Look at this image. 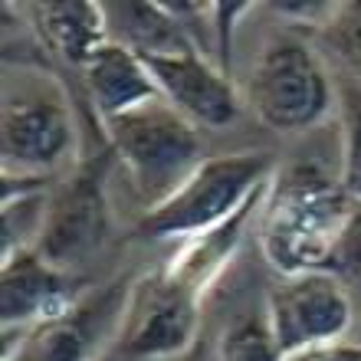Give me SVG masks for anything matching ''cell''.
I'll return each mask as SVG.
<instances>
[{
	"label": "cell",
	"instance_id": "1",
	"mask_svg": "<svg viewBox=\"0 0 361 361\" xmlns=\"http://www.w3.org/2000/svg\"><path fill=\"white\" fill-rule=\"evenodd\" d=\"M269 188V184H267ZM267 188L240 210L197 240L180 243L164 267L132 283L128 315L118 338V352L128 361H178L197 348L200 309L210 286L217 283L230 259L240 253L250 227L257 224Z\"/></svg>",
	"mask_w": 361,
	"mask_h": 361
},
{
	"label": "cell",
	"instance_id": "2",
	"mask_svg": "<svg viewBox=\"0 0 361 361\" xmlns=\"http://www.w3.org/2000/svg\"><path fill=\"white\" fill-rule=\"evenodd\" d=\"M355 204L338 174L312 161L279 168L257 214V237L267 263L279 276L332 269L342 250Z\"/></svg>",
	"mask_w": 361,
	"mask_h": 361
},
{
	"label": "cell",
	"instance_id": "3",
	"mask_svg": "<svg viewBox=\"0 0 361 361\" xmlns=\"http://www.w3.org/2000/svg\"><path fill=\"white\" fill-rule=\"evenodd\" d=\"M76 154L79 122L63 82L30 63H7L0 95L4 180L53 184Z\"/></svg>",
	"mask_w": 361,
	"mask_h": 361
},
{
	"label": "cell",
	"instance_id": "4",
	"mask_svg": "<svg viewBox=\"0 0 361 361\" xmlns=\"http://www.w3.org/2000/svg\"><path fill=\"white\" fill-rule=\"evenodd\" d=\"M102 128L105 145L125 168L145 210L164 204L204 161V138L197 125L164 99L102 122Z\"/></svg>",
	"mask_w": 361,
	"mask_h": 361
},
{
	"label": "cell",
	"instance_id": "5",
	"mask_svg": "<svg viewBox=\"0 0 361 361\" xmlns=\"http://www.w3.org/2000/svg\"><path fill=\"white\" fill-rule=\"evenodd\" d=\"M273 158L263 152L210 154L171 197L145 210L138 233L148 240H197L230 217H237L250 200L273 180Z\"/></svg>",
	"mask_w": 361,
	"mask_h": 361
},
{
	"label": "cell",
	"instance_id": "6",
	"mask_svg": "<svg viewBox=\"0 0 361 361\" xmlns=\"http://www.w3.org/2000/svg\"><path fill=\"white\" fill-rule=\"evenodd\" d=\"M243 105L276 135H302L342 109L329 69L299 37H276L250 66Z\"/></svg>",
	"mask_w": 361,
	"mask_h": 361
},
{
	"label": "cell",
	"instance_id": "7",
	"mask_svg": "<svg viewBox=\"0 0 361 361\" xmlns=\"http://www.w3.org/2000/svg\"><path fill=\"white\" fill-rule=\"evenodd\" d=\"M128 299V279L95 286L66 312L27 332H7L0 361H95L109 345H118L122 338Z\"/></svg>",
	"mask_w": 361,
	"mask_h": 361
},
{
	"label": "cell",
	"instance_id": "8",
	"mask_svg": "<svg viewBox=\"0 0 361 361\" xmlns=\"http://www.w3.org/2000/svg\"><path fill=\"white\" fill-rule=\"evenodd\" d=\"M115 161L112 148L79 164L66 180L49 190V217L39 237L37 253L47 257L53 267L73 269L95 257L109 240V197H105V174Z\"/></svg>",
	"mask_w": 361,
	"mask_h": 361
},
{
	"label": "cell",
	"instance_id": "9",
	"mask_svg": "<svg viewBox=\"0 0 361 361\" xmlns=\"http://www.w3.org/2000/svg\"><path fill=\"white\" fill-rule=\"evenodd\" d=\"M267 322L286 355L348 338L355 319L352 295L332 269L279 276L267 293Z\"/></svg>",
	"mask_w": 361,
	"mask_h": 361
},
{
	"label": "cell",
	"instance_id": "10",
	"mask_svg": "<svg viewBox=\"0 0 361 361\" xmlns=\"http://www.w3.org/2000/svg\"><path fill=\"white\" fill-rule=\"evenodd\" d=\"M154 82L161 89V99L178 109L188 122L200 128H227L240 118L243 95L237 92L227 69H220L200 49L184 53H164V56H145Z\"/></svg>",
	"mask_w": 361,
	"mask_h": 361
},
{
	"label": "cell",
	"instance_id": "11",
	"mask_svg": "<svg viewBox=\"0 0 361 361\" xmlns=\"http://www.w3.org/2000/svg\"><path fill=\"white\" fill-rule=\"evenodd\" d=\"M0 332H27L53 315L66 312L89 293L82 276L53 267L37 250L0 259Z\"/></svg>",
	"mask_w": 361,
	"mask_h": 361
},
{
	"label": "cell",
	"instance_id": "12",
	"mask_svg": "<svg viewBox=\"0 0 361 361\" xmlns=\"http://www.w3.org/2000/svg\"><path fill=\"white\" fill-rule=\"evenodd\" d=\"M82 82L89 92V105L102 122H112L118 115L161 99V89L154 82L145 56L115 39H109L82 69Z\"/></svg>",
	"mask_w": 361,
	"mask_h": 361
},
{
	"label": "cell",
	"instance_id": "13",
	"mask_svg": "<svg viewBox=\"0 0 361 361\" xmlns=\"http://www.w3.org/2000/svg\"><path fill=\"white\" fill-rule=\"evenodd\" d=\"M47 53L66 66L86 69L92 56L112 39L102 4H33L23 13Z\"/></svg>",
	"mask_w": 361,
	"mask_h": 361
},
{
	"label": "cell",
	"instance_id": "14",
	"mask_svg": "<svg viewBox=\"0 0 361 361\" xmlns=\"http://www.w3.org/2000/svg\"><path fill=\"white\" fill-rule=\"evenodd\" d=\"M53 184L39 180H4V214H0V259L37 250L49 217Z\"/></svg>",
	"mask_w": 361,
	"mask_h": 361
},
{
	"label": "cell",
	"instance_id": "15",
	"mask_svg": "<svg viewBox=\"0 0 361 361\" xmlns=\"http://www.w3.org/2000/svg\"><path fill=\"white\" fill-rule=\"evenodd\" d=\"M214 361H286V352L269 332L267 315H243L224 329Z\"/></svg>",
	"mask_w": 361,
	"mask_h": 361
},
{
	"label": "cell",
	"instance_id": "16",
	"mask_svg": "<svg viewBox=\"0 0 361 361\" xmlns=\"http://www.w3.org/2000/svg\"><path fill=\"white\" fill-rule=\"evenodd\" d=\"M315 30L319 43L361 82V4H332Z\"/></svg>",
	"mask_w": 361,
	"mask_h": 361
},
{
	"label": "cell",
	"instance_id": "17",
	"mask_svg": "<svg viewBox=\"0 0 361 361\" xmlns=\"http://www.w3.org/2000/svg\"><path fill=\"white\" fill-rule=\"evenodd\" d=\"M342 164L338 180L345 194L361 204V86H348L342 92Z\"/></svg>",
	"mask_w": 361,
	"mask_h": 361
},
{
	"label": "cell",
	"instance_id": "18",
	"mask_svg": "<svg viewBox=\"0 0 361 361\" xmlns=\"http://www.w3.org/2000/svg\"><path fill=\"white\" fill-rule=\"evenodd\" d=\"M247 13H250V4H210V17H214V59H217L224 69H227V59H230L233 27H237Z\"/></svg>",
	"mask_w": 361,
	"mask_h": 361
},
{
	"label": "cell",
	"instance_id": "19",
	"mask_svg": "<svg viewBox=\"0 0 361 361\" xmlns=\"http://www.w3.org/2000/svg\"><path fill=\"white\" fill-rule=\"evenodd\" d=\"M332 273L361 276V204L355 207V217H352V224H348V233H345L342 250H338V257H335Z\"/></svg>",
	"mask_w": 361,
	"mask_h": 361
},
{
	"label": "cell",
	"instance_id": "20",
	"mask_svg": "<svg viewBox=\"0 0 361 361\" xmlns=\"http://www.w3.org/2000/svg\"><path fill=\"white\" fill-rule=\"evenodd\" d=\"M286 361H361V342L342 338V342L315 345V348H302V352L286 355Z\"/></svg>",
	"mask_w": 361,
	"mask_h": 361
},
{
	"label": "cell",
	"instance_id": "21",
	"mask_svg": "<svg viewBox=\"0 0 361 361\" xmlns=\"http://www.w3.org/2000/svg\"><path fill=\"white\" fill-rule=\"evenodd\" d=\"M178 361H204V355H200V348H194V352H188L184 358H178Z\"/></svg>",
	"mask_w": 361,
	"mask_h": 361
}]
</instances>
